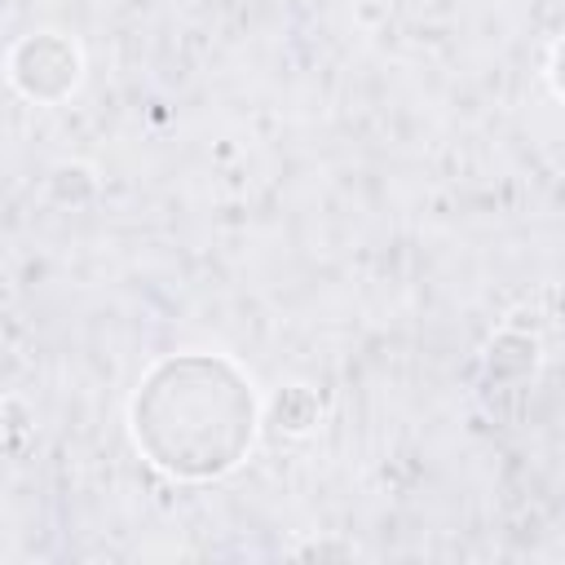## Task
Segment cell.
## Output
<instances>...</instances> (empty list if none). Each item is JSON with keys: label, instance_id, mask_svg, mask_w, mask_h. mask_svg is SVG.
<instances>
[{"label": "cell", "instance_id": "cell-1", "mask_svg": "<svg viewBox=\"0 0 565 565\" xmlns=\"http://www.w3.org/2000/svg\"><path fill=\"white\" fill-rule=\"evenodd\" d=\"M252 384L230 362L203 353L159 362L132 402L137 441L177 477H216L234 468L252 441Z\"/></svg>", "mask_w": 565, "mask_h": 565}, {"label": "cell", "instance_id": "cell-3", "mask_svg": "<svg viewBox=\"0 0 565 565\" xmlns=\"http://www.w3.org/2000/svg\"><path fill=\"white\" fill-rule=\"evenodd\" d=\"M552 84H556V93L565 97V40H561L556 53H552Z\"/></svg>", "mask_w": 565, "mask_h": 565}, {"label": "cell", "instance_id": "cell-2", "mask_svg": "<svg viewBox=\"0 0 565 565\" xmlns=\"http://www.w3.org/2000/svg\"><path fill=\"white\" fill-rule=\"evenodd\" d=\"M9 75H13V84L26 93V97H35V102H57L66 88H75V79H79V53L62 40V35H53V31H44V35H26L18 49H13V57H9Z\"/></svg>", "mask_w": 565, "mask_h": 565}]
</instances>
